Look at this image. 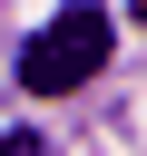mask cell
<instances>
[{
    "label": "cell",
    "instance_id": "cell-1",
    "mask_svg": "<svg viewBox=\"0 0 147 156\" xmlns=\"http://www.w3.org/2000/svg\"><path fill=\"white\" fill-rule=\"evenodd\" d=\"M108 39H118V20H108L98 0H69V10L20 49V88H29V98H69V88H88V78L108 68Z\"/></svg>",
    "mask_w": 147,
    "mask_h": 156
},
{
    "label": "cell",
    "instance_id": "cell-2",
    "mask_svg": "<svg viewBox=\"0 0 147 156\" xmlns=\"http://www.w3.org/2000/svg\"><path fill=\"white\" fill-rule=\"evenodd\" d=\"M0 156H49V146H39L29 127H10V136H0Z\"/></svg>",
    "mask_w": 147,
    "mask_h": 156
},
{
    "label": "cell",
    "instance_id": "cell-3",
    "mask_svg": "<svg viewBox=\"0 0 147 156\" xmlns=\"http://www.w3.org/2000/svg\"><path fill=\"white\" fill-rule=\"evenodd\" d=\"M127 10H137V20H147V0H127Z\"/></svg>",
    "mask_w": 147,
    "mask_h": 156
}]
</instances>
